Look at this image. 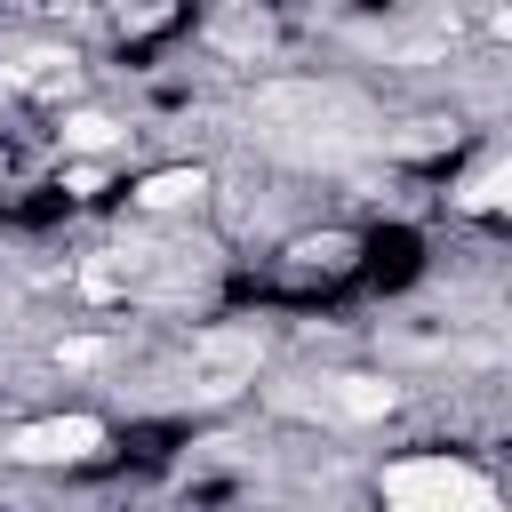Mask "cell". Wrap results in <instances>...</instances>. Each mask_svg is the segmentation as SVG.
Masks as SVG:
<instances>
[{"instance_id": "6da1fadb", "label": "cell", "mask_w": 512, "mask_h": 512, "mask_svg": "<svg viewBox=\"0 0 512 512\" xmlns=\"http://www.w3.org/2000/svg\"><path fill=\"white\" fill-rule=\"evenodd\" d=\"M376 496H384V512H504L496 480H488L472 456H456V448L392 456V464L376 472Z\"/></svg>"}, {"instance_id": "7a4b0ae2", "label": "cell", "mask_w": 512, "mask_h": 512, "mask_svg": "<svg viewBox=\"0 0 512 512\" xmlns=\"http://www.w3.org/2000/svg\"><path fill=\"white\" fill-rule=\"evenodd\" d=\"M104 440H112V424L96 408H64V416H40V424H16L0 440V456L24 464V472H72V464H96Z\"/></svg>"}, {"instance_id": "3957f363", "label": "cell", "mask_w": 512, "mask_h": 512, "mask_svg": "<svg viewBox=\"0 0 512 512\" xmlns=\"http://www.w3.org/2000/svg\"><path fill=\"white\" fill-rule=\"evenodd\" d=\"M120 144H128V120L104 112V104H72V112L56 120V152H64L72 168H96V160L120 152Z\"/></svg>"}, {"instance_id": "277c9868", "label": "cell", "mask_w": 512, "mask_h": 512, "mask_svg": "<svg viewBox=\"0 0 512 512\" xmlns=\"http://www.w3.org/2000/svg\"><path fill=\"white\" fill-rule=\"evenodd\" d=\"M320 408L344 416V424H368V416H392L400 408V384H384V376H328Z\"/></svg>"}, {"instance_id": "5b68a950", "label": "cell", "mask_w": 512, "mask_h": 512, "mask_svg": "<svg viewBox=\"0 0 512 512\" xmlns=\"http://www.w3.org/2000/svg\"><path fill=\"white\" fill-rule=\"evenodd\" d=\"M200 192H208V168H152V176L128 192V208H144V216H176V208H200Z\"/></svg>"}, {"instance_id": "8992f818", "label": "cell", "mask_w": 512, "mask_h": 512, "mask_svg": "<svg viewBox=\"0 0 512 512\" xmlns=\"http://www.w3.org/2000/svg\"><path fill=\"white\" fill-rule=\"evenodd\" d=\"M504 184H512V152H504V144H488V152H480V168H464L448 200H456L464 216H496V208H504Z\"/></svg>"}, {"instance_id": "52a82bcc", "label": "cell", "mask_w": 512, "mask_h": 512, "mask_svg": "<svg viewBox=\"0 0 512 512\" xmlns=\"http://www.w3.org/2000/svg\"><path fill=\"white\" fill-rule=\"evenodd\" d=\"M272 40H280V24H272L264 8H224V16H208V48H232V56H248V64H256Z\"/></svg>"}, {"instance_id": "ba28073f", "label": "cell", "mask_w": 512, "mask_h": 512, "mask_svg": "<svg viewBox=\"0 0 512 512\" xmlns=\"http://www.w3.org/2000/svg\"><path fill=\"white\" fill-rule=\"evenodd\" d=\"M352 256H360V240H352V232H304V240L288 248V264H296V272H320V280L352 272Z\"/></svg>"}]
</instances>
